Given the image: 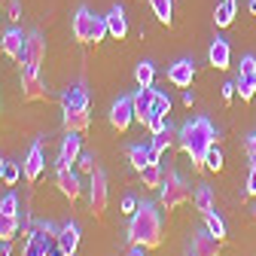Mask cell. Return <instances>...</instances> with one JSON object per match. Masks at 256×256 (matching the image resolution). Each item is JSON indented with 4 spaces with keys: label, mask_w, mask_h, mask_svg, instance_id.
<instances>
[{
    "label": "cell",
    "mask_w": 256,
    "mask_h": 256,
    "mask_svg": "<svg viewBox=\"0 0 256 256\" xmlns=\"http://www.w3.org/2000/svg\"><path fill=\"white\" fill-rule=\"evenodd\" d=\"M216 144V128L208 116H196L180 128V146L192 158V168H204V156Z\"/></svg>",
    "instance_id": "cell-1"
},
{
    "label": "cell",
    "mask_w": 256,
    "mask_h": 256,
    "mask_svg": "<svg viewBox=\"0 0 256 256\" xmlns=\"http://www.w3.org/2000/svg\"><path fill=\"white\" fill-rule=\"evenodd\" d=\"M128 241L132 244H146L158 247L162 244V216H158L152 202H140L132 222H128Z\"/></svg>",
    "instance_id": "cell-2"
},
{
    "label": "cell",
    "mask_w": 256,
    "mask_h": 256,
    "mask_svg": "<svg viewBox=\"0 0 256 256\" xmlns=\"http://www.w3.org/2000/svg\"><path fill=\"white\" fill-rule=\"evenodd\" d=\"M186 202H192V189L186 186V180L180 174H174V171L165 174L162 186H158V204H162L165 210H177Z\"/></svg>",
    "instance_id": "cell-3"
},
{
    "label": "cell",
    "mask_w": 256,
    "mask_h": 256,
    "mask_svg": "<svg viewBox=\"0 0 256 256\" xmlns=\"http://www.w3.org/2000/svg\"><path fill=\"white\" fill-rule=\"evenodd\" d=\"M22 98L24 101H43L46 98V86L40 76V68L22 61Z\"/></svg>",
    "instance_id": "cell-4"
},
{
    "label": "cell",
    "mask_w": 256,
    "mask_h": 256,
    "mask_svg": "<svg viewBox=\"0 0 256 256\" xmlns=\"http://www.w3.org/2000/svg\"><path fill=\"white\" fill-rule=\"evenodd\" d=\"M107 198H110V192H107V174L101 168H94L92 171V183H88V204H92L94 216H101L107 210Z\"/></svg>",
    "instance_id": "cell-5"
},
{
    "label": "cell",
    "mask_w": 256,
    "mask_h": 256,
    "mask_svg": "<svg viewBox=\"0 0 256 256\" xmlns=\"http://www.w3.org/2000/svg\"><path fill=\"white\" fill-rule=\"evenodd\" d=\"M238 94H241V101H250L253 94H256V58L253 55H244L241 58V68H238Z\"/></svg>",
    "instance_id": "cell-6"
},
{
    "label": "cell",
    "mask_w": 256,
    "mask_h": 256,
    "mask_svg": "<svg viewBox=\"0 0 256 256\" xmlns=\"http://www.w3.org/2000/svg\"><path fill=\"white\" fill-rule=\"evenodd\" d=\"M132 122H134V101L128 94H119V101H113V107H110V125L116 132H128Z\"/></svg>",
    "instance_id": "cell-7"
},
{
    "label": "cell",
    "mask_w": 256,
    "mask_h": 256,
    "mask_svg": "<svg viewBox=\"0 0 256 256\" xmlns=\"http://www.w3.org/2000/svg\"><path fill=\"white\" fill-rule=\"evenodd\" d=\"M0 49H4V55H10L12 61L22 64L24 49H28V37L22 34L18 28H6V30H4V37H0Z\"/></svg>",
    "instance_id": "cell-8"
},
{
    "label": "cell",
    "mask_w": 256,
    "mask_h": 256,
    "mask_svg": "<svg viewBox=\"0 0 256 256\" xmlns=\"http://www.w3.org/2000/svg\"><path fill=\"white\" fill-rule=\"evenodd\" d=\"M22 171H24V180L28 183H37L43 177V171H46V156H43V146L40 144H34V146L28 150L24 162H22Z\"/></svg>",
    "instance_id": "cell-9"
},
{
    "label": "cell",
    "mask_w": 256,
    "mask_h": 256,
    "mask_svg": "<svg viewBox=\"0 0 256 256\" xmlns=\"http://www.w3.org/2000/svg\"><path fill=\"white\" fill-rule=\"evenodd\" d=\"M192 80H196V61L180 58V61H174L171 68H168V82H171V86H177V88H189Z\"/></svg>",
    "instance_id": "cell-10"
},
{
    "label": "cell",
    "mask_w": 256,
    "mask_h": 256,
    "mask_svg": "<svg viewBox=\"0 0 256 256\" xmlns=\"http://www.w3.org/2000/svg\"><path fill=\"white\" fill-rule=\"evenodd\" d=\"M80 152H82V138L80 132H68V138L61 140V150H58V165H76L80 162Z\"/></svg>",
    "instance_id": "cell-11"
},
{
    "label": "cell",
    "mask_w": 256,
    "mask_h": 256,
    "mask_svg": "<svg viewBox=\"0 0 256 256\" xmlns=\"http://www.w3.org/2000/svg\"><path fill=\"white\" fill-rule=\"evenodd\" d=\"M55 183H58V189H61V196H64V198H70V202H76V198H80V192H82V186H80V177H76V174H74L68 165H58Z\"/></svg>",
    "instance_id": "cell-12"
},
{
    "label": "cell",
    "mask_w": 256,
    "mask_h": 256,
    "mask_svg": "<svg viewBox=\"0 0 256 256\" xmlns=\"http://www.w3.org/2000/svg\"><path fill=\"white\" fill-rule=\"evenodd\" d=\"M43 58H46V40L40 30H30L28 34V49H24V64H34V68H43Z\"/></svg>",
    "instance_id": "cell-13"
},
{
    "label": "cell",
    "mask_w": 256,
    "mask_h": 256,
    "mask_svg": "<svg viewBox=\"0 0 256 256\" xmlns=\"http://www.w3.org/2000/svg\"><path fill=\"white\" fill-rule=\"evenodd\" d=\"M92 28H94V12L88 6H80L74 16V37L80 43H92Z\"/></svg>",
    "instance_id": "cell-14"
},
{
    "label": "cell",
    "mask_w": 256,
    "mask_h": 256,
    "mask_svg": "<svg viewBox=\"0 0 256 256\" xmlns=\"http://www.w3.org/2000/svg\"><path fill=\"white\" fill-rule=\"evenodd\" d=\"M220 247H222V241H220L216 235H210V232H202V235H196V238H192L189 256H220Z\"/></svg>",
    "instance_id": "cell-15"
},
{
    "label": "cell",
    "mask_w": 256,
    "mask_h": 256,
    "mask_svg": "<svg viewBox=\"0 0 256 256\" xmlns=\"http://www.w3.org/2000/svg\"><path fill=\"white\" fill-rule=\"evenodd\" d=\"M152 94H156V88H152V86H140V88H138V94H132V101H134V119H138L140 125H146V119H150V110H152Z\"/></svg>",
    "instance_id": "cell-16"
},
{
    "label": "cell",
    "mask_w": 256,
    "mask_h": 256,
    "mask_svg": "<svg viewBox=\"0 0 256 256\" xmlns=\"http://www.w3.org/2000/svg\"><path fill=\"white\" fill-rule=\"evenodd\" d=\"M61 110H88V92L76 82V86H68L61 94Z\"/></svg>",
    "instance_id": "cell-17"
},
{
    "label": "cell",
    "mask_w": 256,
    "mask_h": 256,
    "mask_svg": "<svg viewBox=\"0 0 256 256\" xmlns=\"http://www.w3.org/2000/svg\"><path fill=\"white\" fill-rule=\"evenodd\" d=\"M229 58H232L229 40L216 37V40L210 43V49H208V61H210V68H216V70H226V68H229Z\"/></svg>",
    "instance_id": "cell-18"
},
{
    "label": "cell",
    "mask_w": 256,
    "mask_h": 256,
    "mask_svg": "<svg viewBox=\"0 0 256 256\" xmlns=\"http://www.w3.org/2000/svg\"><path fill=\"white\" fill-rule=\"evenodd\" d=\"M58 247L68 253V256H74L76 253V247H80V226L76 222H64V226L58 229Z\"/></svg>",
    "instance_id": "cell-19"
},
{
    "label": "cell",
    "mask_w": 256,
    "mask_h": 256,
    "mask_svg": "<svg viewBox=\"0 0 256 256\" xmlns=\"http://www.w3.org/2000/svg\"><path fill=\"white\" fill-rule=\"evenodd\" d=\"M128 162H132L134 171H144L146 165L156 162V156H152L150 146H144V144H132V146H128Z\"/></svg>",
    "instance_id": "cell-20"
},
{
    "label": "cell",
    "mask_w": 256,
    "mask_h": 256,
    "mask_svg": "<svg viewBox=\"0 0 256 256\" xmlns=\"http://www.w3.org/2000/svg\"><path fill=\"white\" fill-rule=\"evenodd\" d=\"M107 28H110V37L125 40V34H128V18H125V10L122 6H113L107 12Z\"/></svg>",
    "instance_id": "cell-21"
},
{
    "label": "cell",
    "mask_w": 256,
    "mask_h": 256,
    "mask_svg": "<svg viewBox=\"0 0 256 256\" xmlns=\"http://www.w3.org/2000/svg\"><path fill=\"white\" fill-rule=\"evenodd\" d=\"M61 122H64L68 132H80L82 134L86 128H88V122H92V116H88V110H64Z\"/></svg>",
    "instance_id": "cell-22"
},
{
    "label": "cell",
    "mask_w": 256,
    "mask_h": 256,
    "mask_svg": "<svg viewBox=\"0 0 256 256\" xmlns=\"http://www.w3.org/2000/svg\"><path fill=\"white\" fill-rule=\"evenodd\" d=\"M18 235V216L12 214H0V244H6Z\"/></svg>",
    "instance_id": "cell-23"
},
{
    "label": "cell",
    "mask_w": 256,
    "mask_h": 256,
    "mask_svg": "<svg viewBox=\"0 0 256 256\" xmlns=\"http://www.w3.org/2000/svg\"><path fill=\"white\" fill-rule=\"evenodd\" d=\"M150 6H152V16L162 24L174 22V0H150Z\"/></svg>",
    "instance_id": "cell-24"
},
{
    "label": "cell",
    "mask_w": 256,
    "mask_h": 256,
    "mask_svg": "<svg viewBox=\"0 0 256 256\" xmlns=\"http://www.w3.org/2000/svg\"><path fill=\"white\" fill-rule=\"evenodd\" d=\"M214 22H216V28H229L235 22V0H222L214 12Z\"/></svg>",
    "instance_id": "cell-25"
},
{
    "label": "cell",
    "mask_w": 256,
    "mask_h": 256,
    "mask_svg": "<svg viewBox=\"0 0 256 256\" xmlns=\"http://www.w3.org/2000/svg\"><path fill=\"white\" fill-rule=\"evenodd\" d=\"M171 128H165V132H158V134H152V144H150V150H152V156H156V162L162 158L168 150H171Z\"/></svg>",
    "instance_id": "cell-26"
},
{
    "label": "cell",
    "mask_w": 256,
    "mask_h": 256,
    "mask_svg": "<svg viewBox=\"0 0 256 256\" xmlns=\"http://www.w3.org/2000/svg\"><path fill=\"white\" fill-rule=\"evenodd\" d=\"M138 174H140V180H144L146 189H158V186H162V180H165V174H162V168H158V162L146 165V168L138 171Z\"/></svg>",
    "instance_id": "cell-27"
},
{
    "label": "cell",
    "mask_w": 256,
    "mask_h": 256,
    "mask_svg": "<svg viewBox=\"0 0 256 256\" xmlns=\"http://www.w3.org/2000/svg\"><path fill=\"white\" fill-rule=\"evenodd\" d=\"M192 202H196V208L202 210V216L210 214L214 210V192H210V186H198L196 196H192Z\"/></svg>",
    "instance_id": "cell-28"
},
{
    "label": "cell",
    "mask_w": 256,
    "mask_h": 256,
    "mask_svg": "<svg viewBox=\"0 0 256 256\" xmlns=\"http://www.w3.org/2000/svg\"><path fill=\"white\" fill-rule=\"evenodd\" d=\"M134 80H138V86H152V80H156L152 61H140L138 64V68H134Z\"/></svg>",
    "instance_id": "cell-29"
},
{
    "label": "cell",
    "mask_w": 256,
    "mask_h": 256,
    "mask_svg": "<svg viewBox=\"0 0 256 256\" xmlns=\"http://www.w3.org/2000/svg\"><path fill=\"white\" fill-rule=\"evenodd\" d=\"M204 226H208V232H210V235H216L220 241L226 238V222H222L214 210H210V214H204Z\"/></svg>",
    "instance_id": "cell-30"
},
{
    "label": "cell",
    "mask_w": 256,
    "mask_h": 256,
    "mask_svg": "<svg viewBox=\"0 0 256 256\" xmlns=\"http://www.w3.org/2000/svg\"><path fill=\"white\" fill-rule=\"evenodd\" d=\"M165 128H171V119H168V116L150 113V119H146V132H150V134H158V132H165Z\"/></svg>",
    "instance_id": "cell-31"
},
{
    "label": "cell",
    "mask_w": 256,
    "mask_h": 256,
    "mask_svg": "<svg viewBox=\"0 0 256 256\" xmlns=\"http://www.w3.org/2000/svg\"><path fill=\"white\" fill-rule=\"evenodd\" d=\"M150 113H162V116L171 113V98H168L165 92H158V88H156V94H152V110H150Z\"/></svg>",
    "instance_id": "cell-32"
},
{
    "label": "cell",
    "mask_w": 256,
    "mask_h": 256,
    "mask_svg": "<svg viewBox=\"0 0 256 256\" xmlns=\"http://www.w3.org/2000/svg\"><path fill=\"white\" fill-rule=\"evenodd\" d=\"M110 34L107 28V16H94V28H92V43H101L104 37Z\"/></svg>",
    "instance_id": "cell-33"
},
{
    "label": "cell",
    "mask_w": 256,
    "mask_h": 256,
    "mask_svg": "<svg viewBox=\"0 0 256 256\" xmlns=\"http://www.w3.org/2000/svg\"><path fill=\"white\" fill-rule=\"evenodd\" d=\"M204 168H208V171H220V168H222V152H220L216 144H214V146L208 150V156H204Z\"/></svg>",
    "instance_id": "cell-34"
},
{
    "label": "cell",
    "mask_w": 256,
    "mask_h": 256,
    "mask_svg": "<svg viewBox=\"0 0 256 256\" xmlns=\"http://www.w3.org/2000/svg\"><path fill=\"white\" fill-rule=\"evenodd\" d=\"M0 214H12V216H18V196H16V192H10V196L0 198Z\"/></svg>",
    "instance_id": "cell-35"
},
{
    "label": "cell",
    "mask_w": 256,
    "mask_h": 256,
    "mask_svg": "<svg viewBox=\"0 0 256 256\" xmlns=\"http://www.w3.org/2000/svg\"><path fill=\"white\" fill-rule=\"evenodd\" d=\"M22 174H24V171H22L16 162H6V171H4V183H6V186H16Z\"/></svg>",
    "instance_id": "cell-36"
},
{
    "label": "cell",
    "mask_w": 256,
    "mask_h": 256,
    "mask_svg": "<svg viewBox=\"0 0 256 256\" xmlns=\"http://www.w3.org/2000/svg\"><path fill=\"white\" fill-rule=\"evenodd\" d=\"M76 165H80L82 171H88V174H92L94 168H98V165H94V152H80V162H76Z\"/></svg>",
    "instance_id": "cell-37"
},
{
    "label": "cell",
    "mask_w": 256,
    "mask_h": 256,
    "mask_svg": "<svg viewBox=\"0 0 256 256\" xmlns=\"http://www.w3.org/2000/svg\"><path fill=\"white\" fill-rule=\"evenodd\" d=\"M138 204H140V202H138L134 196H125V198H122V214H128V216H134Z\"/></svg>",
    "instance_id": "cell-38"
},
{
    "label": "cell",
    "mask_w": 256,
    "mask_h": 256,
    "mask_svg": "<svg viewBox=\"0 0 256 256\" xmlns=\"http://www.w3.org/2000/svg\"><path fill=\"white\" fill-rule=\"evenodd\" d=\"M220 88H222V101H232L235 94H238V86H235V82H222Z\"/></svg>",
    "instance_id": "cell-39"
},
{
    "label": "cell",
    "mask_w": 256,
    "mask_h": 256,
    "mask_svg": "<svg viewBox=\"0 0 256 256\" xmlns=\"http://www.w3.org/2000/svg\"><path fill=\"white\" fill-rule=\"evenodd\" d=\"M247 196L256 198V168H250V174H247Z\"/></svg>",
    "instance_id": "cell-40"
},
{
    "label": "cell",
    "mask_w": 256,
    "mask_h": 256,
    "mask_svg": "<svg viewBox=\"0 0 256 256\" xmlns=\"http://www.w3.org/2000/svg\"><path fill=\"white\" fill-rule=\"evenodd\" d=\"M146 244H132V247H128V256H146Z\"/></svg>",
    "instance_id": "cell-41"
},
{
    "label": "cell",
    "mask_w": 256,
    "mask_h": 256,
    "mask_svg": "<svg viewBox=\"0 0 256 256\" xmlns=\"http://www.w3.org/2000/svg\"><path fill=\"white\" fill-rule=\"evenodd\" d=\"M10 18H12V22L22 18V4H18V0H12V4H10Z\"/></svg>",
    "instance_id": "cell-42"
},
{
    "label": "cell",
    "mask_w": 256,
    "mask_h": 256,
    "mask_svg": "<svg viewBox=\"0 0 256 256\" xmlns=\"http://www.w3.org/2000/svg\"><path fill=\"white\" fill-rule=\"evenodd\" d=\"M183 104H186V107H192V104H196V94L186 92V94H183Z\"/></svg>",
    "instance_id": "cell-43"
},
{
    "label": "cell",
    "mask_w": 256,
    "mask_h": 256,
    "mask_svg": "<svg viewBox=\"0 0 256 256\" xmlns=\"http://www.w3.org/2000/svg\"><path fill=\"white\" fill-rule=\"evenodd\" d=\"M247 150H256V132H253V134L247 138Z\"/></svg>",
    "instance_id": "cell-44"
},
{
    "label": "cell",
    "mask_w": 256,
    "mask_h": 256,
    "mask_svg": "<svg viewBox=\"0 0 256 256\" xmlns=\"http://www.w3.org/2000/svg\"><path fill=\"white\" fill-rule=\"evenodd\" d=\"M4 171H6V158H0V183H4Z\"/></svg>",
    "instance_id": "cell-45"
},
{
    "label": "cell",
    "mask_w": 256,
    "mask_h": 256,
    "mask_svg": "<svg viewBox=\"0 0 256 256\" xmlns=\"http://www.w3.org/2000/svg\"><path fill=\"white\" fill-rule=\"evenodd\" d=\"M250 152V168H256V150H247Z\"/></svg>",
    "instance_id": "cell-46"
},
{
    "label": "cell",
    "mask_w": 256,
    "mask_h": 256,
    "mask_svg": "<svg viewBox=\"0 0 256 256\" xmlns=\"http://www.w3.org/2000/svg\"><path fill=\"white\" fill-rule=\"evenodd\" d=\"M250 12H253V16H256V0H250Z\"/></svg>",
    "instance_id": "cell-47"
},
{
    "label": "cell",
    "mask_w": 256,
    "mask_h": 256,
    "mask_svg": "<svg viewBox=\"0 0 256 256\" xmlns=\"http://www.w3.org/2000/svg\"><path fill=\"white\" fill-rule=\"evenodd\" d=\"M250 216H256V204H250Z\"/></svg>",
    "instance_id": "cell-48"
}]
</instances>
